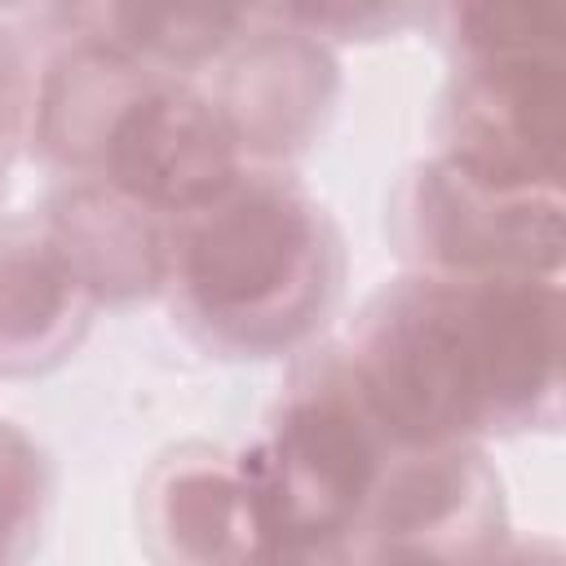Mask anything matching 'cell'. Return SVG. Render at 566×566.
I'll list each match as a JSON object with an SVG mask.
<instances>
[{
    "mask_svg": "<svg viewBox=\"0 0 566 566\" xmlns=\"http://www.w3.org/2000/svg\"><path fill=\"white\" fill-rule=\"evenodd\" d=\"M168 283L208 345L270 358L301 345L332 310L340 234L296 181L248 168L208 208L172 221Z\"/></svg>",
    "mask_w": 566,
    "mask_h": 566,
    "instance_id": "obj_1",
    "label": "cell"
},
{
    "mask_svg": "<svg viewBox=\"0 0 566 566\" xmlns=\"http://www.w3.org/2000/svg\"><path fill=\"white\" fill-rule=\"evenodd\" d=\"M394 455L340 363L301 380L265 451L248 464L270 562H327L367 522Z\"/></svg>",
    "mask_w": 566,
    "mask_h": 566,
    "instance_id": "obj_2",
    "label": "cell"
},
{
    "mask_svg": "<svg viewBox=\"0 0 566 566\" xmlns=\"http://www.w3.org/2000/svg\"><path fill=\"white\" fill-rule=\"evenodd\" d=\"M340 367L394 451H429L486 433L460 279L411 274L385 287L367 305Z\"/></svg>",
    "mask_w": 566,
    "mask_h": 566,
    "instance_id": "obj_3",
    "label": "cell"
},
{
    "mask_svg": "<svg viewBox=\"0 0 566 566\" xmlns=\"http://www.w3.org/2000/svg\"><path fill=\"white\" fill-rule=\"evenodd\" d=\"M398 230L420 274L438 279H557L562 190L509 186L451 159L416 168L398 199Z\"/></svg>",
    "mask_w": 566,
    "mask_h": 566,
    "instance_id": "obj_4",
    "label": "cell"
},
{
    "mask_svg": "<svg viewBox=\"0 0 566 566\" xmlns=\"http://www.w3.org/2000/svg\"><path fill=\"white\" fill-rule=\"evenodd\" d=\"M566 53H460L442 102V159L509 186H557Z\"/></svg>",
    "mask_w": 566,
    "mask_h": 566,
    "instance_id": "obj_5",
    "label": "cell"
},
{
    "mask_svg": "<svg viewBox=\"0 0 566 566\" xmlns=\"http://www.w3.org/2000/svg\"><path fill=\"white\" fill-rule=\"evenodd\" d=\"M332 44L256 9L248 35L212 66L208 102L217 106L243 164L287 159L323 133L336 106Z\"/></svg>",
    "mask_w": 566,
    "mask_h": 566,
    "instance_id": "obj_6",
    "label": "cell"
},
{
    "mask_svg": "<svg viewBox=\"0 0 566 566\" xmlns=\"http://www.w3.org/2000/svg\"><path fill=\"white\" fill-rule=\"evenodd\" d=\"M367 526L376 548L424 566H491L504 553L500 478L473 442L398 451Z\"/></svg>",
    "mask_w": 566,
    "mask_h": 566,
    "instance_id": "obj_7",
    "label": "cell"
},
{
    "mask_svg": "<svg viewBox=\"0 0 566 566\" xmlns=\"http://www.w3.org/2000/svg\"><path fill=\"white\" fill-rule=\"evenodd\" d=\"M464 296L482 429L548 424L562 385L557 279H473L464 283Z\"/></svg>",
    "mask_w": 566,
    "mask_h": 566,
    "instance_id": "obj_8",
    "label": "cell"
},
{
    "mask_svg": "<svg viewBox=\"0 0 566 566\" xmlns=\"http://www.w3.org/2000/svg\"><path fill=\"white\" fill-rule=\"evenodd\" d=\"M44 212L40 234L53 243L93 305L137 301L168 283L172 221L155 217L150 208L97 181H66Z\"/></svg>",
    "mask_w": 566,
    "mask_h": 566,
    "instance_id": "obj_9",
    "label": "cell"
},
{
    "mask_svg": "<svg viewBox=\"0 0 566 566\" xmlns=\"http://www.w3.org/2000/svg\"><path fill=\"white\" fill-rule=\"evenodd\" d=\"M88 314V292L40 230H0V371H35L62 358Z\"/></svg>",
    "mask_w": 566,
    "mask_h": 566,
    "instance_id": "obj_10",
    "label": "cell"
},
{
    "mask_svg": "<svg viewBox=\"0 0 566 566\" xmlns=\"http://www.w3.org/2000/svg\"><path fill=\"white\" fill-rule=\"evenodd\" d=\"M159 535L190 566L270 562V539L261 526L248 464H226V460L177 464L159 491Z\"/></svg>",
    "mask_w": 566,
    "mask_h": 566,
    "instance_id": "obj_11",
    "label": "cell"
},
{
    "mask_svg": "<svg viewBox=\"0 0 566 566\" xmlns=\"http://www.w3.org/2000/svg\"><path fill=\"white\" fill-rule=\"evenodd\" d=\"M71 27L115 44L146 71L190 80L199 66H217L252 27L256 9H159V4H93L66 9Z\"/></svg>",
    "mask_w": 566,
    "mask_h": 566,
    "instance_id": "obj_12",
    "label": "cell"
},
{
    "mask_svg": "<svg viewBox=\"0 0 566 566\" xmlns=\"http://www.w3.org/2000/svg\"><path fill=\"white\" fill-rule=\"evenodd\" d=\"M49 473L27 433L0 420V566L18 562L44 517Z\"/></svg>",
    "mask_w": 566,
    "mask_h": 566,
    "instance_id": "obj_13",
    "label": "cell"
},
{
    "mask_svg": "<svg viewBox=\"0 0 566 566\" xmlns=\"http://www.w3.org/2000/svg\"><path fill=\"white\" fill-rule=\"evenodd\" d=\"M35 62L22 44V31L0 18V155L9 142L27 133L31 97H35Z\"/></svg>",
    "mask_w": 566,
    "mask_h": 566,
    "instance_id": "obj_14",
    "label": "cell"
},
{
    "mask_svg": "<svg viewBox=\"0 0 566 566\" xmlns=\"http://www.w3.org/2000/svg\"><path fill=\"white\" fill-rule=\"evenodd\" d=\"M491 566H562L553 548H531V553H500Z\"/></svg>",
    "mask_w": 566,
    "mask_h": 566,
    "instance_id": "obj_15",
    "label": "cell"
}]
</instances>
